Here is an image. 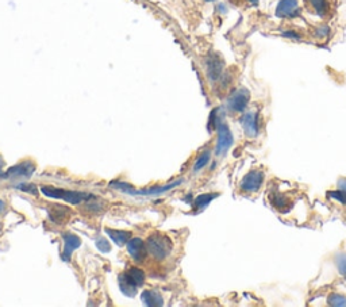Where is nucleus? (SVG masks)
I'll return each instance as SVG.
<instances>
[{
	"instance_id": "1",
	"label": "nucleus",
	"mask_w": 346,
	"mask_h": 307,
	"mask_svg": "<svg viewBox=\"0 0 346 307\" xmlns=\"http://www.w3.org/2000/svg\"><path fill=\"white\" fill-rule=\"evenodd\" d=\"M146 249L148 253H150L156 260L161 261L165 260L172 253L173 244L168 236L156 233L146 240Z\"/></svg>"
},
{
	"instance_id": "2",
	"label": "nucleus",
	"mask_w": 346,
	"mask_h": 307,
	"mask_svg": "<svg viewBox=\"0 0 346 307\" xmlns=\"http://www.w3.org/2000/svg\"><path fill=\"white\" fill-rule=\"evenodd\" d=\"M144 282L145 272L140 268H135V267H131L130 270H127L119 279L123 294H126L127 296H134L137 294V288L142 286Z\"/></svg>"
},
{
	"instance_id": "3",
	"label": "nucleus",
	"mask_w": 346,
	"mask_h": 307,
	"mask_svg": "<svg viewBox=\"0 0 346 307\" xmlns=\"http://www.w3.org/2000/svg\"><path fill=\"white\" fill-rule=\"evenodd\" d=\"M43 194L50 198L61 199L65 202L71 203V204H80L81 202H84L87 199L93 198L92 195L85 194V192H77V191H65V189H57L53 187H42Z\"/></svg>"
},
{
	"instance_id": "4",
	"label": "nucleus",
	"mask_w": 346,
	"mask_h": 307,
	"mask_svg": "<svg viewBox=\"0 0 346 307\" xmlns=\"http://www.w3.org/2000/svg\"><path fill=\"white\" fill-rule=\"evenodd\" d=\"M215 126L218 129V143H216V155L223 156L228 151V149L233 145V134L228 126L224 122H215Z\"/></svg>"
},
{
	"instance_id": "5",
	"label": "nucleus",
	"mask_w": 346,
	"mask_h": 307,
	"mask_svg": "<svg viewBox=\"0 0 346 307\" xmlns=\"http://www.w3.org/2000/svg\"><path fill=\"white\" fill-rule=\"evenodd\" d=\"M262 181H264V175L261 171H252V172L246 173L245 177L241 181V191L246 194L257 192L258 189L261 188Z\"/></svg>"
},
{
	"instance_id": "6",
	"label": "nucleus",
	"mask_w": 346,
	"mask_h": 307,
	"mask_svg": "<svg viewBox=\"0 0 346 307\" xmlns=\"http://www.w3.org/2000/svg\"><path fill=\"white\" fill-rule=\"evenodd\" d=\"M248 103H249V92L246 89H238L230 96L227 106L234 113H241L246 109Z\"/></svg>"
},
{
	"instance_id": "7",
	"label": "nucleus",
	"mask_w": 346,
	"mask_h": 307,
	"mask_svg": "<svg viewBox=\"0 0 346 307\" xmlns=\"http://www.w3.org/2000/svg\"><path fill=\"white\" fill-rule=\"evenodd\" d=\"M300 13L298 0H280L277 9H276V15L280 18H295Z\"/></svg>"
},
{
	"instance_id": "8",
	"label": "nucleus",
	"mask_w": 346,
	"mask_h": 307,
	"mask_svg": "<svg viewBox=\"0 0 346 307\" xmlns=\"http://www.w3.org/2000/svg\"><path fill=\"white\" fill-rule=\"evenodd\" d=\"M127 252L135 261H144L146 254H148V249L146 244L141 238H131L127 241Z\"/></svg>"
},
{
	"instance_id": "9",
	"label": "nucleus",
	"mask_w": 346,
	"mask_h": 307,
	"mask_svg": "<svg viewBox=\"0 0 346 307\" xmlns=\"http://www.w3.org/2000/svg\"><path fill=\"white\" fill-rule=\"evenodd\" d=\"M242 127L248 138H254L258 134L257 115L254 113H246L242 117Z\"/></svg>"
},
{
	"instance_id": "10",
	"label": "nucleus",
	"mask_w": 346,
	"mask_h": 307,
	"mask_svg": "<svg viewBox=\"0 0 346 307\" xmlns=\"http://www.w3.org/2000/svg\"><path fill=\"white\" fill-rule=\"evenodd\" d=\"M35 171V165L31 161H23L21 164L15 165L13 168L9 169V172L6 173L5 176L7 177H29L30 175H33Z\"/></svg>"
},
{
	"instance_id": "11",
	"label": "nucleus",
	"mask_w": 346,
	"mask_h": 307,
	"mask_svg": "<svg viewBox=\"0 0 346 307\" xmlns=\"http://www.w3.org/2000/svg\"><path fill=\"white\" fill-rule=\"evenodd\" d=\"M223 71V63L218 56H210L207 60V73L211 80H218Z\"/></svg>"
},
{
	"instance_id": "12",
	"label": "nucleus",
	"mask_w": 346,
	"mask_h": 307,
	"mask_svg": "<svg viewBox=\"0 0 346 307\" xmlns=\"http://www.w3.org/2000/svg\"><path fill=\"white\" fill-rule=\"evenodd\" d=\"M64 242H65V248H64V260H68L69 256L72 254L73 250L77 249L81 245L80 238L75 234H65L64 236Z\"/></svg>"
},
{
	"instance_id": "13",
	"label": "nucleus",
	"mask_w": 346,
	"mask_h": 307,
	"mask_svg": "<svg viewBox=\"0 0 346 307\" xmlns=\"http://www.w3.org/2000/svg\"><path fill=\"white\" fill-rule=\"evenodd\" d=\"M306 3L308 9L311 10V13H315L319 17H325L329 13V0H306Z\"/></svg>"
},
{
	"instance_id": "14",
	"label": "nucleus",
	"mask_w": 346,
	"mask_h": 307,
	"mask_svg": "<svg viewBox=\"0 0 346 307\" xmlns=\"http://www.w3.org/2000/svg\"><path fill=\"white\" fill-rule=\"evenodd\" d=\"M49 214H50L51 221H54V222L57 223H63L72 215V211L65 206H54L51 207V210L49 211Z\"/></svg>"
},
{
	"instance_id": "15",
	"label": "nucleus",
	"mask_w": 346,
	"mask_h": 307,
	"mask_svg": "<svg viewBox=\"0 0 346 307\" xmlns=\"http://www.w3.org/2000/svg\"><path fill=\"white\" fill-rule=\"evenodd\" d=\"M142 302L146 304V306H162L164 302H162V296H161L157 291L148 290L145 291L142 294Z\"/></svg>"
},
{
	"instance_id": "16",
	"label": "nucleus",
	"mask_w": 346,
	"mask_h": 307,
	"mask_svg": "<svg viewBox=\"0 0 346 307\" xmlns=\"http://www.w3.org/2000/svg\"><path fill=\"white\" fill-rule=\"evenodd\" d=\"M106 233L111 237V240L114 241L118 246H123L125 244H127V241L130 240L131 236L129 232H123V230H111V229H107Z\"/></svg>"
},
{
	"instance_id": "17",
	"label": "nucleus",
	"mask_w": 346,
	"mask_h": 307,
	"mask_svg": "<svg viewBox=\"0 0 346 307\" xmlns=\"http://www.w3.org/2000/svg\"><path fill=\"white\" fill-rule=\"evenodd\" d=\"M182 183V180H178L175 181L173 184H169V185H165V187H158V188H150V189H145V191H131V189H129L127 191V194H137V195H156V194H162V192H166V191H169V189L175 188L176 185H179Z\"/></svg>"
},
{
	"instance_id": "18",
	"label": "nucleus",
	"mask_w": 346,
	"mask_h": 307,
	"mask_svg": "<svg viewBox=\"0 0 346 307\" xmlns=\"http://www.w3.org/2000/svg\"><path fill=\"white\" fill-rule=\"evenodd\" d=\"M210 157H211V155H210V151L206 150L203 151L202 155L198 157V160H196V163H195L194 165V171L195 172H198L199 169L204 168L207 164H208V161H210Z\"/></svg>"
},
{
	"instance_id": "19",
	"label": "nucleus",
	"mask_w": 346,
	"mask_h": 307,
	"mask_svg": "<svg viewBox=\"0 0 346 307\" xmlns=\"http://www.w3.org/2000/svg\"><path fill=\"white\" fill-rule=\"evenodd\" d=\"M330 199H333L335 202L341 203V204H345L346 206V191L345 189H338V191H330L329 195H327Z\"/></svg>"
},
{
	"instance_id": "20",
	"label": "nucleus",
	"mask_w": 346,
	"mask_h": 307,
	"mask_svg": "<svg viewBox=\"0 0 346 307\" xmlns=\"http://www.w3.org/2000/svg\"><path fill=\"white\" fill-rule=\"evenodd\" d=\"M214 198H216L215 194H204V195H200V196H198L196 198V200H195V206L196 207H204L207 206L208 203H211V200Z\"/></svg>"
},
{
	"instance_id": "21",
	"label": "nucleus",
	"mask_w": 346,
	"mask_h": 307,
	"mask_svg": "<svg viewBox=\"0 0 346 307\" xmlns=\"http://www.w3.org/2000/svg\"><path fill=\"white\" fill-rule=\"evenodd\" d=\"M329 304H331V306H345L346 296L339 294H333L329 298Z\"/></svg>"
},
{
	"instance_id": "22",
	"label": "nucleus",
	"mask_w": 346,
	"mask_h": 307,
	"mask_svg": "<svg viewBox=\"0 0 346 307\" xmlns=\"http://www.w3.org/2000/svg\"><path fill=\"white\" fill-rule=\"evenodd\" d=\"M327 34H329V27L326 25L318 26L317 29H315V35H317L318 38H321V39L327 37Z\"/></svg>"
},
{
	"instance_id": "23",
	"label": "nucleus",
	"mask_w": 346,
	"mask_h": 307,
	"mask_svg": "<svg viewBox=\"0 0 346 307\" xmlns=\"http://www.w3.org/2000/svg\"><path fill=\"white\" fill-rule=\"evenodd\" d=\"M337 265H338V270L341 271L342 275L346 278V256H338Z\"/></svg>"
},
{
	"instance_id": "24",
	"label": "nucleus",
	"mask_w": 346,
	"mask_h": 307,
	"mask_svg": "<svg viewBox=\"0 0 346 307\" xmlns=\"http://www.w3.org/2000/svg\"><path fill=\"white\" fill-rule=\"evenodd\" d=\"M283 35L284 37L290 38V39H294V41H300V39H302L300 34H298L296 31H291V30H288V31H284Z\"/></svg>"
},
{
	"instance_id": "25",
	"label": "nucleus",
	"mask_w": 346,
	"mask_h": 307,
	"mask_svg": "<svg viewBox=\"0 0 346 307\" xmlns=\"http://www.w3.org/2000/svg\"><path fill=\"white\" fill-rule=\"evenodd\" d=\"M18 188L19 189H23V191H26V192H31V194H35V187L31 184H27V183H25V184H19L18 185Z\"/></svg>"
},
{
	"instance_id": "26",
	"label": "nucleus",
	"mask_w": 346,
	"mask_h": 307,
	"mask_svg": "<svg viewBox=\"0 0 346 307\" xmlns=\"http://www.w3.org/2000/svg\"><path fill=\"white\" fill-rule=\"evenodd\" d=\"M97 248L100 249L101 252H110V246H108V244L104 240L97 241Z\"/></svg>"
},
{
	"instance_id": "27",
	"label": "nucleus",
	"mask_w": 346,
	"mask_h": 307,
	"mask_svg": "<svg viewBox=\"0 0 346 307\" xmlns=\"http://www.w3.org/2000/svg\"><path fill=\"white\" fill-rule=\"evenodd\" d=\"M339 188L345 189V191H346V180H341V181H339Z\"/></svg>"
},
{
	"instance_id": "28",
	"label": "nucleus",
	"mask_w": 346,
	"mask_h": 307,
	"mask_svg": "<svg viewBox=\"0 0 346 307\" xmlns=\"http://www.w3.org/2000/svg\"><path fill=\"white\" fill-rule=\"evenodd\" d=\"M5 209H6L5 203H3V202H2V200H0V215L3 214V211H5Z\"/></svg>"
},
{
	"instance_id": "29",
	"label": "nucleus",
	"mask_w": 346,
	"mask_h": 307,
	"mask_svg": "<svg viewBox=\"0 0 346 307\" xmlns=\"http://www.w3.org/2000/svg\"><path fill=\"white\" fill-rule=\"evenodd\" d=\"M3 164H5V163H3V160H2V159H0V172H2V168H3Z\"/></svg>"
},
{
	"instance_id": "30",
	"label": "nucleus",
	"mask_w": 346,
	"mask_h": 307,
	"mask_svg": "<svg viewBox=\"0 0 346 307\" xmlns=\"http://www.w3.org/2000/svg\"><path fill=\"white\" fill-rule=\"evenodd\" d=\"M249 2H250V3H253V5H256V3H257L258 0H249Z\"/></svg>"
}]
</instances>
